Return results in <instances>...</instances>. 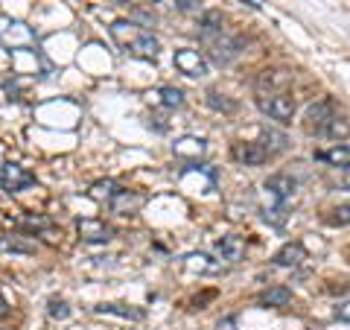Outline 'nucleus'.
Masks as SVG:
<instances>
[{"instance_id":"f3484780","label":"nucleus","mask_w":350,"mask_h":330,"mask_svg":"<svg viewBox=\"0 0 350 330\" xmlns=\"http://www.w3.org/2000/svg\"><path fill=\"white\" fill-rule=\"evenodd\" d=\"M306 260V249L301 243H286L278 255H275V263L278 266H301Z\"/></svg>"},{"instance_id":"c756f323","label":"nucleus","mask_w":350,"mask_h":330,"mask_svg":"<svg viewBox=\"0 0 350 330\" xmlns=\"http://www.w3.org/2000/svg\"><path fill=\"white\" fill-rule=\"evenodd\" d=\"M196 3H199V0H175V9H178V12H193Z\"/></svg>"},{"instance_id":"f8f14e48","label":"nucleus","mask_w":350,"mask_h":330,"mask_svg":"<svg viewBox=\"0 0 350 330\" xmlns=\"http://www.w3.org/2000/svg\"><path fill=\"white\" fill-rule=\"evenodd\" d=\"M108 205H111V211L120 214V216H135L140 207H144V196H140V193H129V190H120Z\"/></svg>"},{"instance_id":"39448f33","label":"nucleus","mask_w":350,"mask_h":330,"mask_svg":"<svg viewBox=\"0 0 350 330\" xmlns=\"http://www.w3.org/2000/svg\"><path fill=\"white\" fill-rule=\"evenodd\" d=\"M175 68H178L184 76H190V79H202V76L207 73V59L202 56L199 50H190V47H181L175 50Z\"/></svg>"},{"instance_id":"c85d7f7f","label":"nucleus","mask_w":350,"mask_h":330,"mask_svg":"<svg viewBox=\"0 0 350 330\" xmlns=\"http://www.w3.org/2000/svg\"><path fill=\"white\" fill-rule=\"evenodd\" d=\"M330 225H350V202H345V205H338L336 211H333V216L327 219Z\"/></svg>"},{"instance_id":"0eeeda50","label":"nucleus","mask_w":350,"mask_h":330,"mask_svg":"<svg viewBox=\"0 0 350 330\" xmlns=\"http://www.w3.org/2000/svg\"><path fill=\"white\" fill-rule=\"evenodd\" d=\"M15 228L29 231V234H41L47 240H56V228H53V219L44 214H21L15 219Z\"/></svg>"},{"instance_id":"b1692460","label":"nucleus","mask_w":350,"mask_h":330,"mask_svg":"<svg viewBox=\"0 0 350 330\" xmlns=\"http://www.w3.org/2000/svg\"><path fill=\"white\" fill-rule=\"evenodd\" d=\"M158 97V103L163 105V108H181L184 105V94L178 91V88H161V91L155 94Z\"/></svg>"},{"instance_id":"9b49d317","label":"nucleus","mask_w":350,"mask_h":330,"mask_svg":"<svg viewBox=\"0 0 350 330\" xmlns=\"http://www.w3.org/2000/svg\"><path fill=\"white\" fill-rule=\"evenodd\" d=\"M216 251H219V257L222 260L237 263V260H243V255H245V240L237 237V234H225V237L216 240Z\"/></svg>"},{"instance_id":"dca6fc26","label":"nucleus","mask_w":350,"mask_h":330,"mask_svg":"<svg viewBox=\"0 0 350 330\" xmlns=\"http://www.w3.org/2000/svg\"><path fill=\"white\" fill-rule=\"evenodd\" d=\"M140 32H144V29H140L137 24H131V21H114V24H111V38H114L123 50H129V44L135 41Z\"/></svg>"},{"instance_id":"7c9ffc66","label":"nucleus","mask_w":350,"mask_h":330,"mask_svg":"<svg viewBox=\"0 0 350 330\" xmlns=\"http://www.w3.org/2000/svg\"><path fill=\"white\" fill-rule=\"evenodd\" d=\"M336 316L342 318V322H350V301H345V304H338L336 307Z\"/></svg>"},{"instance_id":"cd10ccee","label":"nucleus","mask_w":350,"mask_h":330,"mask_svg":"<svg viewBox=\"0 0 350 330\" xmlns=\"http://www.w3.org/2000/svg\"><path fill=\"white\" fill-rule=\"evenodd\" d=\"M47 313H50V318H68L70 316V307L64 304L62 299H50L47 301Z\"/></svg>"},{"instance_id":"9d476101","label":"nucleus","mask_w":350,"mask_h":330,"mask_svg":"<svg viewBox=\"0 0 350 330\" xmlns=\"http://www.w3.org/2000/svg\"><path fill=\"white\" fill-rule=\"evenodd\" d=\"M158 50H161V44H158V38L155 36H152V32H140V36L135 38V41H131L129 44V56H135V59H158Z\"/></svg>"},{"instance_id":"7ed1b4c3","label":"nucleus","mask_w":350,"mask_h":330,"mask_svg":"<svg viewBox=\"0 0 350 330\" xmlns=\"http://www.w3.org/2000/svg\"><path fill=\"white\" fill-rule=\"evenodd\" d=\"M336 117V103L327 97V100H319V103H312L310 108H306V117H304V129L310 131H315V135H324V129H327V123Z\"/></svg>"},{"instance_id":"473e14b6","label":"nucleus","mask_w":350,"mask_h":330,"mask_svg":"<svg viewBox=\"0 0 350 330\" xmlns=\"http://www.w3.org/2000/svg\"><path fill=\"white\" fill-rule=\"evenodd\" d=\"M117 3H131V0H117Z\"/></svg>"},{"instance_id":"f257e3e1","label":"nucleus","mask_w":350,"mask_h":330,"mask_svg":"<svg viewBox=\"0 0 350 330\" xmlns=\"http://www.w3.org/2000/svg\"><path fill=\"white\" fill-rule=\"evenodd\" d=\"M257 105H260L262 114H269L271 120H278V123H283V126L292 123V117H295V100H292V94H286V91L260 97Z\"/></svg>"},{"instance_id":"4be33fe9","label":"nucleus","mask_w":350,"mask_h":330,"mask_svg":"<svg viewBox=\"0 0 350 330\" xmlns=\"http://www.w3.org/2000/svg\"><path fill=\"white\" fill-rule=\"evenodd\" d=\"M117 193H120V187H117L111 179L96 181V184L91 187V190H88V196H91V199H96V202H111Z\"/></svg>"},{"instance_id":"1a4fd4ad","label":"nucleus","mask_w":350,"mask_h":330,"mask_svg":"<svg viewBox=\"0 0 350 330\" xmlns=\"http://www.w3.org/2000/svg\"><path fill=\"white\" fill-rule=\"evenodd\" d=\"M234 158L239 164H245V167H260V164H266L271 158V152L262 144H237L234 147Z\"/></svg>"},{"instance_id":"5701e85b","label":"nucleus","mask_w":350,"mask_h":330,"mask_svg":"<svg viewBox=\"0 0 350 330\" xmlns=\"http://www.w3.org/2000/svg\"><path fill=\"white\" fill-rule=\"evenodd\" d=\"M0 249L15 251V255H36V246L27 243L24 237H0Z\"/></svg>"},{"instance_id":"a211bd4d","label":"nucleus","mask_w":350,"mask_h":330,"mask_svg":"<svg viewBox=\"0 0 350 330\" xmlns=\"http://www.w3.org/2000/svg\"><path fill=\"white\" fill-rule=\"evenodd\" d=\"M319 161H327L333 167H342V170H350V147H333V149H319L315 152Z\"/></svg>"},{"instance_id":"2eb2a0df","label":"nucleus","mask_w":350,"mask_h":330,"mask_svg":"<svg viewBox=\"0 0 350 330\" xmlns=\"http://www.w3.org/2000/svg\"><path fill=\"white\" fill-rule=\"evenodd\" d=\"M289 79H292V76L286 71H262L260 79H257V88H260V91H266V88H269L271 94H280L283 88L289 85Z\"/></svg>"},{"instance_id":"20e7f679","label":"nucleus","mask_w":350,"mask_h":330,"mask_svg":"<svg viewBox=\"0 0 350 330\" xmlns=\"http://www.w3.org/2000/svg\"><path fill=\"white\" fill-rule=\"evenodd\" d=\"M36 184V175H32L29 170H24L21 164H3L0 167V187L9 193H18V190H27V187Z\"/></svg>"},{"instance_id":"a878e982","label":"nucleus","mask_w":350,"mask_h":330,"mask_svg":"<svg viewBox=\"0 0 350 330\" xmlns=\"http://www.w3.org/2000/svg\"><path fill=\"white\" fill-rule=\"evenodd\" d=\"M207 105H211L213 112H225V114L237 112V103H234V100H228V97H225V94H219V91H207Z\"/></svg>"},{"instance_id":"72a5a7b5","label":"nucleus","mask_w":350,"mask_h":330,"mask_svg":"<svg viewBox=\"0 0 350 330\" xmlns=\"http://www.w3.org/2000/svg\"><path fill=\"white\" fill-rule=\"evenodd\" d=\"M0 299H3V295H0Z\"/></svg>"},{"instance_id":"aec40b11","label":"nucleus","mask_w":350,"mask_h":330,"mask_svg":"<svg viewBox=\"0 0 350 330\" xmlns=\"http://www.w3.org/2000/svg\"><path fill=\"white\" fill-rule=\"evenodd\" d=\"M225 32V18L222 12H207L202 21H199V36L202 38H211V36H219Z\"/></svg>"},{"instance_id":"6e6552de","label":"nucleus","mask_w":350,"mask_h":330,"mask_svg":"<svg viewBox=\"0 0 350 330\" xmlns=\"http://www.w3.org/2000/svg\"><path fill=\"white\" fill-rule=\"evenodd\" d=\"M204 152H207V140L196 138V135H184L172 144V155L181 161H199V158H204Z\"/></svg>"},{"instance_id":"ddd939ff","label":"nucleus","mask_w":350,"mask_h":330,"mask_svg":"<svg viewBox=\"0 0 350 330\" xmlns=\"http://www.w3.org/2000/svg\"><path fill=\"white\" fill-rule=\"evenodd\" d=\"M184 266L196 275H219L222 272V263H216L211 255H204V251H193V255L184 257Z\"/></svg>"},{"instance_id":"393cba45","label":"nucleus","mask_w":350,"mask_h":330,"mask_svg":"<svg viewBox=\"0 0 350 330\" xmlns=\"http://www.w3.org/2000/svg\"><path fill=\"white\" fill-rule=\"evenodd\" d=\"M324 135H327V138H333V140H345V138H350V120H345V117H333L330 123H327Z\"/></svg>"},{"instance_id":"2f4dec72","label":"nucleus","mask_w":350,"mask_h":330,"mask_svg":"<svg viewBox=\"0 0 350 330\" xmlns=\"http://www.w3.org/2000/svg\"><path fill=\"white\" fill-rule=\"evenodd\" d=\"M216 330H237V318H222V322L216 325Z\"/></svg>"},{"instance_id":"6ab92c4d","label":"nucleus","mask_w":350,"mask_h":330,"mask_svg":"<svg viewBox=\"0 0 350 330\" xmlns=\"http://www.w3.org/2000/svg\"><path fill=\"white\" fill-rule=\"evenodd\" d=\"M262 307H286L292 301V290L289 287H271L266 292H260V299H257Z\"/></svg>"},{"instance_id":"412c9836","label":"nucleus","mask_w":350,"mask_h":330,"mask_svg":"<svg viewBox=\"0 0 350 330\" xmlns=\"http://www.w3.org/2000/svg\"><path fill=\"white\" fill-rule=\"evenodd\" d=\"M100 316H120V318H131V322H144V310H135V307H126V304H103L96 307Z\"/></svg>"},{"instance_id":"423d86ee","label":"nucleus","mask_w":350,"mask_h":330,"mask_svg":"<svg viewBox=\"0 0 350 330\" xmlns=\"http://www.w3.org/2000/svg\"><path fill=\"white\" fill-rule=\"evenodd\" d=\"M76 231L85 243H108L114 237V228L105 223V219H96V216H82L76 223Z\"/></svg>"},{"instance_id":"bb28decb","label":"nucleus","mask_w":350,"mask_h":330,"mask_svg":"<svg viewBox=\"0 0 350 330\" xmlns=\"http://www.w3.org/2000/svg\"><path fill=\"white\" fill-rule=\"evenodd\" d=\"M262 147H266L271 155H275V152L286 149V138H283L280 131H275V129H262Z\"/></svg>"},{"instance_id":"4468645a","label":"nucleus","mask_w":350,"mask_h":330,"mask_svg":"<svg viewBox=\"0 0 350 330\" xmlns=\"http://www.w3.org/2000/svg\"><path fill=\"white\" fill-rule=\"evenodd\" d=\"M266 190L283 202V199H289V196L298 190V181H295L292 175H286V173H278V175H269L266 179Z\"/></svg>"},{"instance_id":"f03ea898","label":"nucleus","mask_w":350,"mask_h":330,"mask_svg":"<svg viewBox=\"0 0 350 330\" xmlns=\"http://www.w3.org/2000/svg\"><path fill=\"white\" fill-rule=\"evenodd\" d=\"M204 47H207V56H211L216 64H228L239 56V38H231L228 32H219V36H211V38H202Z\"/></svg>"}]
</instances>
